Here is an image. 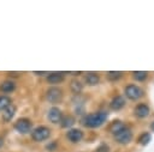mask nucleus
I'll return each instance as SVG.
<instances>
[{
    "label": "nucleus",
    "mask_w": 154,
    "mask_h": 152,
    "mask_svg": "<svg viewBox=\"0 0 154 152\" xmlns=\"http://www.w3.org/2000/svg\"><path fill=\"white\" fill-rule=\"evenodd\" d=\"M11 104H12V102H11V98L10 97H7V96H0V110L6 109Z\"/></svg>",
    "instance_id": "21"
},
{
    "label": "nucleus",
    "mask_w": 154,
    "mask_h": 152,
    "mask_svg": "<svg viewBox=\"0 0 154 152\" xmlns=\"http://www.w3.org/2000/svg\"><path fill=\"white\" fill-rule=\"evenodd\" d=\"M125 124L122 122V121H119V120H117V121H113L112 123H111V126H109V132L112 133V134H116L118 130H120L123 127H124Z\"/></svg>",
    "instance_id": "17"
},
{
    "label": "nucleus",
    "mask_w": 154,
    "mask_h": 152,
    "mask_svg": "<svg viewBox=\"0 0 154 152\" xmlns=\"http://www.w3.org/2000/svg\"><path fill=\"white\" fill-rule=\"evenodd\" d=\"M55 146H57V142L54 141L53 144H51V145H47V146H46V148H47V150H49V151H53V148H54Z\"/></svg>",
    "instance_id": "22"
},
{
    "label": "nucleus",
    "mask_w": 154,
    "mask_h": 152,
    "mask_svg": "<svg viewBox=\"0 0 154 152\" xmlns=\"http://www.w3.org/2000/svg\"><path fill=\"white\" fill-rule=\"evenodd\" d=\"M149 113H150V108H149V105L146 104V103H140V104H137V105L135 107V109H134V114H135V116H137L138 118H144V117H147V116L149 115Z\"/></svg>",
    "instance_id": "9"
},
{
    "label": "nucleus",
    "mask_w": 154,
    "mask_h": 152,
    "mask_svg": "<svg viewBox=\"0 0 154 152\" xmlns=\"http://www.w3.org/2000/svg\"><path fill=\"white\" fill-rule=\"evenodd\" d=\"M150 129L154 132V121H153V122H152V124H150Z\"/></svg>",
    "instance_id": "24"
},
{
    "label": "nucleus",
    "mask_w": 154,
    "mask_h": 152,
    "mask_svg": "<svg viewBox=\"0 0 154 152\" xmlns=\"http://www.w3.org/2000/svg\"><path fill=\"white\" fill-rule=\"evenodd\" d=\"M35 74H38V75H43V74H46L45 72H34Z\"/></svg>",
    "instance_id": "23"
},
{
    "label": "nucleus",
    "mask_w": 154,
    "mask_h": 152,
    "mask_svg": "<svg viewBox=\"0 0 154 152\" xmlns=\"http://www.w3.org/2000/svg\"><path fill=\"white\" fill-rule=\"evenodd\" d=\"M47 117L52 123H59L63 118V113L58 107H52L47 113Z\"/></svg>",
    "instance_id": "7"
},
{
    "label": "nucleus",
    "mask_w": 154,
    "mask_h": 152,
    "mask_svg": "<svg viewBox=\"0 0 154 152\" xmlns=\"http://www.w3.org/2000/svg\"><path fill=\"white\" fill-rule=\"evenodd\" d=\"M51 136V129L46 126H38L31 130V138L36 142H41L47 140Z\"/></svg>",
    "instance_id": "2"
},
{
    "label": "nucleus",
    "mask_w": 154,
    "mask_h": 152,
    "mask_svg": "<svg viewBox=\"0 0 154 152\" xmlns=\"http://www.w3.org/2000/svg\"><path fill=\"white\" fill-rule=\"evenodd\" d=\"M123 77V72L120 71H109L107 72V79L111 81H117Z\"/></svg>",
    "instance_id": "18"
},
{
    "label": "nucleus",
    "mask_w": 154,
    "mask_h": 152,
    "mask_svg": "<svg viewBox=\"0 0 154 152\" xmlns=\"http://www.w3.org/2000/svg\"><path fill=\"white\" fill-rule=\"evenodd\" d=\"M70 86H71V90H72L75 93H77V95L83 90V85H82V83L78 81V80H72Z\"/></svg>",
    "instance_id": "20"
},
{
    "label": "nucleus",
    "mask_w": 154,
    "mask_h": 152,
    "mask_svg": "<svg viewBox=\"0 0 154 152\" xmlns=\"http://www.w3.org/2000/svg\"><path fill=\"white\" fill-rule=\"evenodd\" d=\"M113 136H114V139H116V141L118 144L126 145L132 140V132L130 130L129 127L124 126L120 130H118L116 134H113Z\"/></svg>",
    "instance_id": "4"
},
{
    "label": "nucleus",
    "mask_w": 154,
    "mask_h": 152,
    "mask_svg": "<svg viewBox=\"0 0 154 152\" xmlns=\"http://www.w3.org/2000/svg\"><path fill=\"white\" fill-rule=\"evenodd\" d=\"M14 89H16V84H14V81H12V80H5V81H2V83L0 84V91H1V92L8 93V92L14 91Z\"/></svg>",
    "instance_id": "14"
},
{
    "label": "nucleus",
    "mask_w": 154,
    "mask_h": 152,
    "mask_svg": "<svg viewBox=\"0 0 154 152\" xmlns=\"http://www.w3.org/2000/svg\"><path fill=\"white\" fill-rule=\"evenodd\" d=\"M124 105H125V99H124L123 96H116V97H113V99L109 103V108L112 110H116V111L117 110H120L122 108H124Z\"/></svg>",
    "instance_id": "11"
},
{
    "label": "nucleus",
    "mask_w": 154,
    "mask_h": 152,
    "mask_svg": "<svg viewBox=\"0 0 154 152\" xmlns=\"http://www.w3.org/2000/svg\"><path fill=\"white\" fill-rule=\"evenodd\" d=\"M107 118H108V114L106 111H95L84 115L81 120V123L87 128H97L102 126Z\"/></svg>",
    "instance_id": "1"
},
{
    "label": "nucleus",
    "mask_w": 154,
    "mask_h": 152,
    "mask_svg": "<svg viewBox=\"0 0 154 152\" xmlns=\"http://www.w3.org/2000/svg\"><path fill=\"white\" fill-rule=\"evenodd\" d=\"M83 136H84L83 132H82L81 129H78V128H70V129L67 130V133H66V138H67L71 142H73V144L79 142V141L83 139Z\"/></svg>",
    "instance_id": "8"
},
{
    "label": "nucleus",
    "mask_w": 154,
    "mask_h": 152,
    "mask_svg": "<svg viewBox=\"0 0 154 152\" xmlns=\"http://www.w3.org/2000/svg\"><path fill=\"white\" fill-rule=\"evenodd\" d=\"M63 98V90L57 86H51L46 91V99L49 103H58Z\"/></svg>",
    "instance_id": "6"
},
{
    "label": "nucleus",
    "mask_w": 154,
    "mask_h": 152,
    "mask_svg": "<svg viewBox=\"0 0 154 152\" xmlns=\"http://www.w3.org/2000/svg\"><path fill=\"white\" fill-rule=\"evenodd\" d=\"M0 146H2V139L0 138Z\"/></svg>",
    "instance_id": "25"
},
{
    "label": "nucleus",
    "mask_w": 154,
    "mask_h": 152,
    "mask_svg": "<svg viewBox=\"0 0 154 152\" xmlns=\"http://www.w3.org/2000/svg\"><path fill=\"white\" fill-rule=\"evenodd\" d=\"M150 140H152V135H150V133L144 132V133H142V134L138 136L137 142H138L140 145H142V146H146V145H148V144L150 142Z\"/></svg>",
    "instance_id": "16"
},
{
    "label": "nucleus",
    "mask_w": 154,
    "mask_h": 152,
    "mask_svg": "<svg viewBox=\"0 0 154 152\" xmlns=\"http://www.w3.org/2000/svg\"><path fill=\"white\" fill-rule=\"evenodd\" d=\"M16 111H17V108H16L13 104L8 105L6 109L2 110V120H4L5 122H10V121L13 118V116L16 115Z\"/></svg>",
    "instance_id": "12"
},
{
    "label": "nucleus",
    "mask_w": 154,
    "mask_h": 152,
    "mask_svg": "<svg viewBox=\"0 0 154 152\" xmlns=\"http://www.w3.org/2000/svg\"><path fill=\"white\" fill-rule=\"evenodd\" d=\"M14 129L19 133V134H28L31 132V128H32V122L26 118V117H22V118H18L14 124H13Z\"/></svg>",
    "instance_id": "5"
},
{
    "label": "nucleus",
    "mask_w": 154,
    "mask_h": 152,
    "mask_svg": "<svg viewBox=\"0 0 154 152\" xmlns=\"http://www.w3.org/2000/svg\"><path fill=\"white\" fill-rule=\"evenodd\" d=\"M143 89H141L138 85L135 84H130L128 86H125L124 89V95L126 98H129L130 101H137L143 96Z\"/></svg>",
    "instance_id": "3"
},
{
    "label": "nucleus",
    "mask_w": 154,
    "mask_h": 152,
    "mask_svg": "<svg viewBox=\"0 0 154 152\" xmlns=\"http://www.w3.org/2000/svg\"><path fill=\"white\" fill-rule=\"evenodd\" d=\"M64 79H65V77L61 72H52V73H48V75H47V81L53 85L63 83Z\"/></svg>",
    "instance_id": "10"
},
{
    "label": "nucleus",
    "mask_w": 154,
    "mask_h": 152,
    "mask_svg": "<svg viewBox=\"0 0 154 152\" xmlns=\"http://www.w3.org/2000/svg\"><path fill=\"white\" fill-rule=\"evenodd\" d=\"M75 117L73 116H71V115H66V116H63V118H61V121H60V123H61V127H64V128H70V127H72L73 124H75Z\"/></svg>",
    "instance_id": "15"
},
{
    "label": "nucleus",
    "mask_w": 154,
    "mask_h": 152,
    "mask_svg": "<svg viewBox=\"0 0 154 152\" xmlns=\"http://www.w3.org/2000/svg\"><path fill=\"white\" fill-rule=\"evenodd\" d=\"M132 77L137 81H143L148 78V72H146V71H135V72H132Z\"/></svg>",
    "instance_id": "19"
},
{
    "label": "nucleus",
    "mask_w": 154,
    "mask_h": 152,
    "mask_svg": "<svg viewBox=\"0 0 154 152\" xmlns=\"http://www.w3.org/2000/svg\"><path fill=\"white\" fill-rule=\"evenodd\" d=\"M84 80H85V83H87L88 85L95 86V85L99 84L100 77H99V74L95 73V72H88V73H85V75H84Z\"/></svg>",
    "instance_id": "13"
}]
</instances>
